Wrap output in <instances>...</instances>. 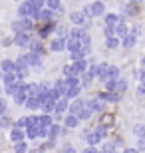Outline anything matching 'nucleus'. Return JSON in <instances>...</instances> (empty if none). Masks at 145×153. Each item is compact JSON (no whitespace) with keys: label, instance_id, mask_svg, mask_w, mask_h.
I'll use <instances>...</instances> for the list:
<instances>
[{"label":"nucleus","instance_id":"39","mask_svg":"<svg viewBox=\"0 0 145 153\" xmlns=\"http://www.w3.org/2000/svg\"><path fill=\"white\" fill-rule=\"evenodd\" d=\"M0 125H2V129H4V127L12 129V127H14V121H12L10 115H2V117H0Z\"/></svg>","mask_w":145,"mask_h":153},{"label":"nucleus","instance_id":"41","mask_svg":"<svg viewBox=\"0 0 145 153\" xmlns=\"http://www.w3.org/2000/svg\"><path fill=\"white\" fill-rule=\"evenodd\" d=\"M28 143L26 141H20V143H14V153H28Z\"/></svg>","mask_w":145,"mask_h":153},{"label":"nucleus","instance_id":"14","mask_svg":"<svg viewBox=\"0 0 145 153\" xmlns=\"http://www.w3.org/2000/svg\"><path fill=\"white\" fill-rule=\"evenodd\" d=\"M8 137H10L12 143L26 141V129H22V127H12V129L8 131Z\"/></svg>","mask_w":145,"mask_h":153},{"label":"nucleus","instance_id":"20","mask_svg":"<svg viewBox=\"0 0 145 153\" xmlns=\"http://www.w3.org/2000/svg\"><path fill=\"white\" fill-rule=\"evenodd\" d=\"M24 58H26V62H28L30 68H40V66H42V56L34 54V52H24Z\"/></svg>","mask_w":145,"mask_h":153},{"label":"nucleus","instance_id":"55","mask_svg":"<svg viewBox=\"0 0 145 153\" xmlns=\"http://www.w3.org/2000/svg\"><path fill=\"white\" fill-rule=\"evenodd\" d=\"M82 153H100V149H97V147H89V145H88Z\"/></svg>","mask_w":145,"mask_h":153},{"label":"nucleus","instance_id":"46","mask_svg":"<svg viewBox=\"0 0 145 153\" xmlns=\"http://www.w3.org/2000/svg\"><path fill=\"white\" fill-rule=\"evenodd\" d=\"M26 2H30V4H32L36 10H42V8H46V0H26Z\"/></svg>","mask_w":145,"mask_h":153},{"label":"nucleus","instance_id":"6","mask_svg":"<svg viewBox=\"0 0 145 153\" xmlns=\"http://www.w3.org/2000/svg\"><path fill=\"white\" fill-rule=\"evenodd\" d=\"M26 84H28V82H20V88H18V91L12 96V102H14V105H26V102H28Z\"/></svg>","mask_w":145,"mask_h":153},{"label":"nucleus","instance_id":"36","mask_svg":"<svg viewBox=\"0 0 145 153\" xmlns=\"http://www.w3.org/2000/svg\"><path fill=\"white\" fill-rule=\"evenodd\" d=\"M106 46L109 50H115L117 46H121V38H117V36H112V38H106Z\"/></svg>","mask_w":145,"mask_h":153},{"label":"nucleus","instance_id":"32","mask_svg":"<svg viewBox=\"0 0 145 153\" xmlns=\"http://www.w3.org/2000/svg\"><path fill=\"white\" fill-rule=\"evenodd\" d=\"M46 8H50L52 12H64L62 0H46Z\"/></svg>","mask_w":145,"mask_h":153},{"label":"nucleus","instance_id":"31","mask_svg":"<svg viewBox=\"0 0 145 153\" xmlns=\"http://www.w3.org/2000/svg\"><path fill=\"white\" fill-rule=\"evenodd\" d=\"M94 129H95V133H97V135L101 137V141H106L107 135H109V127H106V125H101V123L94 125Z\"/></svg>","mask_w":145,"mask_h":153},{"label":"nucleus","instance_id":"24","mask_svg":"<svg viewBox=\"0 0 145 153\" xmlns=\"http://www.w3.org/2000/svg\"><path fill=\"white\" fill-rule=\"evenodd\" d=\"M54 90L60 94L62 97H66V94H68V85H66V79L64 78H60V79H56L54 82Z\"/></svg>","mask_w":145,"mask_h":153},{"label":"nucleus","instance_id":"40","mask_svg":"<svg viewBox=\"0 0 145 153\" xmlns=\"http://www.w3.org/2000/svg\"><path fill=\"white\" fill-rule=\"evenodd\" d=\"M82 34H84V28H80V26H74V28L70 30V38L72 40H80Z\"/></svg>","mask_w":145,"mask_h":153},{"label":"nucleus","instance_id":"49","mask_svg":"<svg viewBox=\"0 0 145 153\" xmlns=\"http://www.w3.org/2000/svg\"><path fill=\"white\" fill-rule=\"evenodd\" d=\"M103 34H106V38L115 36V26H103Z\"/></svg>","mask_w":145,"mask_h":153},{"label":"nucleus","instance_id":"22","mask_svg":"<svg viewBox=\"0 0 145 153\" xmlns=\"http://www.w3.org/2000/svg\"><path fill=\"white\" fill-rule=\"evenodd\" d=\"M88 66L89 64L86 60H78V62H72V68H74V76H84L88 72Z\"/></svg>","mask_w":145,"mask_h":153},{"label":"nucleus","instance_id":"57","mask_svg":"<svg viewBox=\"0 0 145 153\" xmlns=\"http://www.w3.org/2000/svg\"><path fill=\"white\" fill-rule=\"evenodd\" d=\"M127 2H131V4H139V6H141V2H143V0H127Z\"/></svg>","mask_w":145,"mask_h":153},{"label":"nucleus","instance_id":"25","mask_svg":"<svg viewBox=\"0 0 145 153\" xmlns=\"http://www.w3.org/2000/svg\"><path fill=\"white\" fill-rule=\"evenodd\" d=\"M106 26H117V24L121 22V14H113V12H109V14H106Z\"/></svg>","mask_w":145,"mask_h":153},{"label":"nucleus","instance_id":"11","mask_svg":"<svg viewBox=\"0 0 145 153\" xmlns=\"http://www.w3.org/2000/svg\"><path fill=\"white\" fill-rule=\"evenodd\" d=\"M68 48V40L66 38H52L50 42H48V50L50 52H64Z\"/></svg>","mask_w":145,"mask_h":153},{"label":"nucleus","instance_id":"45","mask_svg":"<svg viewBox=\"0 0 145 153\" xmlns=\"http://www.w3.org/2000/svg\"><path fill=\"white\" fill-rule=\"evenodd\" d=\"M74 76V68H72V64H66L64 68H62V78H72Z\"/></svg>","mask_w":145,"mask_h":153},{"label":"nucleus","instance_id":"51","mask_svg":"<svg viewBox=\"0 0 145 153\" xmlns=\"http://www.w3.org/2000/svg\"><path fill=\"white\" fill-rule=\"evenodd\" d=\"M6 111H8V105H6V100H2V97H0V117H2V115H6Z\"/></svg>","mask_w":145,"mask_h":153},{"label":"nucleus","instance_id":"43","mask_svg":"<svg viewBox=\"0 0 145 153\" xmlns=\"http://www.w3.org/2000/svg\"><path fill=\"white\" fill-rule=\"evenodd\" d=\"M117 88V79H107V82H103V90L106 91H115Z\"/></svg>","mask_w":145,"mask_h":153},{"label":"nucleus","instance_id":"9","mask_svg":"<svg viewBox=\"0 0 145 153\" xmlns=\"http://www.w3.org/2000/svg\"><path fill=\"white\" fill-rule=\"evenodd\" d=\"M86 139V141H88V145L89 147H97V145H100L101 143V137L97 135V133H95V129L94 127H89V129H86L84 131V135H82Z\"/></svg>","mask_w":145,"mask_h":153},{"label":"nucleus","instance_id":"10","mask_svg":"<svg viewBox=\"0 0 145 153\" xmlns=\"http://www.w3.org/2000/svg\"><path fill=\"white\" fill-rule=\"evenodd\" d=\"M86 103H88V108L91 109V114H103L107 108V103H103L101 100H97V97H91V100H86Z\"/></svg>","mask_w":145,"mask_h":153},{"label":"nucleus","instance_id":"52","mask_svg":"<svg viewBox=\"0 0 145 153\" xmlns=\"http://www.w3.org/2000/svg\"><path fill=\"white\" fill-rule=\"evenodd\" d=\"M135 147L139 149V151H145V137H139V139H137V145H135Z\"/></svg>","mask_w":145,"mask_h":153},{"label":"nucleus","instance_id":"29","mask_svg":"<svg viewBox=\"0 0 145 153\" xmlns=\"http://www.w3.org/2000/svg\"><path fill=\"white\" fill-rule=\"evenodd\" d=\"M38 137H40V127L38 125H30V127H26V139L34 141V139H38Z\"/></svg>","mask_w":145,"mask_h":153},{"label":"nucleus","instance_id":"23","mask_svg":"<svg viewBox=\"0 0 145 153\" xmlns=\"http://www.w3.org/2000/svg\"><path fill=\"white\" fill-rule=\"evenodd\" d=\"M139 8H141L139 4H131V2H127V6L123 8V14H121V16L125 18V20H127V18H131V16H137V14H139Z\"/></svg>","mask_w":145,"mask_h":153},{"label":"nucleus","instance_id":"56","mask_svg":"<svg viewBox=\"0 0 145 153\" xmlns=\"http://www.w3.org/2000/svg\"><path fill=\"white\" fill-rule=\"evenodd\" d=\"M137 78H139V84H143V85H145V70H141L139 74H137Z\"/></svg>","mask_w":145,"mask_h":153},{"label":"nucleus","instance_id":"44","mask_svg":"<svg viewBox=\"0 0 145 153\" xmlns=\"http://www.w3.org/2000/svg\"><path fill=\"white\" fill-rule=\"evenodd\" d=\"M56 34H58V38H70V30L68 28H64V26H60V24H58V28H56Z\"/></svg>","mask_w":145,"mask_h":153},{"label":"nucleus","instance_id":"30","mask_svg":"<svg viewBox=\"0 0 145 153\" xmlns=\"http://www.w3.org/2000/svg\"><path fill=\"white\" fill-rule=\"evenodd\" d=\"M26 108L30 111H38L42 108V102H40V97H28V102H26Z\"/></svg>","mask_w":145,"mask_h":153},{"label":"nucleus","instance_id":"2","mask_svg":"<svg viewBox=\"0 0 145 153\" xmlns=\"http://www.w3.org/2000/svg\"><path fill=\"white\" fill-rule=\"evenodd\" d=\"M34 28H36V22L32 18H18L16 22H12V32L14 34H18V32H30L32 34Z\"/></svg>","mask_w":145,"mask_h":153},{"label":"nucleus","instance_id":"27","mask_svg":"<svg viewBox=\"0 0 145 153\" xmlns=\"http://www.w3.org/2000/svg\"><path fill=\"white\" fill-rule=\"evenodd\" d=\"M82 48H84V46H82V42H80V40H72V38H68V48H66V50L70 52V54H76V52H80Z\"/></svg>","mask_w":145,"mask_h":153},{"label":"nucleus","instance_id":"18","mask_svg":"<svg viewBox=\"0 0 145 153\" xmlns=\"http://www.w3.org/2000/svg\"><path fill=\"white\" fill-rule=\"evenodd\" d=\"M80 123H82V121L78 119V115H74V114H66V115H64V119H62V125L68 127V129H76Z\"/></svg>","mask_w":145,"mask_h":153},{"label":"nucleus","instance_id":"28","mask_svg":"<svg viewBox=\"0 0 145 153\" xmlns=\"http://www.w3.org/2000/svg\"><path fill=\"white\" fill-rule=\"evenodd\" d=\"M119 78H121V72H119V68L109 64V68H107V74H106V82H107V79H119Z\"/></svg>","mask_w":145,"mask_h":153},{"label":"nucleus","instance_id":"13","mask_svg":"<svg viewBox=\"0 0 145 153\" xmlns=\"http://www.w3.org/2000/svg\"><path fill=\"white\" fill-rule=\"evenodd\" d=\"M28 52H34V54H38V56L44 58L46 56V44H44V40H40V38L32 40L30 46H28Z\"/></svg>","mask_w":145,"mask_h":153},{"label":"nucleus","instance_id":"54","mask_svg":"<svg viewBox=\"0 0 145 153\" xmlns=\"http://www.w3.org/2000/svg\"><path fill=\"white\" fill-rule=\"evenodd\" d=\"M121 153H141V151H139L137 147H125V149H123Z\"/></svg>","mask_w":145,"mask_h":153},{"label":"nucleus","instance_id":"38","mask_svg":"<svg viewBox=\"0 0 145 153\" xmlns=\"http://www.w3.org/2000/svg\"><path fill=\"white\" fill-rule=\"evenodd\" d=\"M131 131H133V135L139 139V137H145V125L143 123H135L133 127H131Z\"/></svg>","mask_w":145,"mask_h":153},{"label":"nucleus","instance_id":"4","mask_svg":"<svg viewBox=\"0 0 145 153\" xmlns=\"http://www.w3.org/2000/svg\"><path fill=\"white\" fill-rule=\"evenodd\" d=\"M58 28V22H48V24H36V30H38V38L40 40H48Z\"/></svg>","mask_w":145,"mask_h":153},{"label":"nucleus","instance_id":"34","mask_svg":"<svg viewBox=\"0 0 145 153\" xmlns=\"http://www.w3.org/2000/svg\"><path fill=\"white\" fill-rule=\"evenodd\" d=\"M86 76H89L91 79H95L97 76H100V64H89V66H88V72H86Z\"/></svg>","mask_w":145,"mask_h":153},{"label":"nucleus","instance_id":"12","mask_svg":"<svg viewBox=\"0 0 145 153\" xmlns=\"http://www.w3.org/2000/svg\"><path fill=\"white\" fill-rule=\"evenodd\" d=\"M36 12H38V10H36V8H34L30 2H26V0H24L22 4L18 6V16H20V18H32Z\"/></svg>","mask_w":145,"mask_h":153},{"label":"nucleus","instance_id":"37","mask_svg":"<svg viewBox=\"0 0 145 153\" xmlns=\"http://www.w3.org/2000/svg\"><path fill=\"white\" fill-rule=\"evenodd\" d=\"M91 115H94V114H91V109H89L88 103H86V108L78 114V119H80V121H88V119H91Z\"/></svg>","mask_w":145,"mask_h":153},{"label":"nucleus","instance_id":"58","mask_svg":"<svg viewBox=\"0 0 145 153\" xmlns=\"http://www.w3.org/2000/svg\"><path fill=\"white\" fill-rule=\"evenodd\" d=\"M28 153H40V149H36V151H28Z\"/></svg>","mask_w":145,"mask_h":153},{"label":"nucleus","instance_id":"8","mask_svg":"<svg viewBox=\"0 0 145 153\" xmlns=\"http://www.w3.org/2000/svg\"><path fill=\"white\" fill-rule=\"evenodd\" d=\"M32 40L34 38H32L30 32H18V34H14V46H18V48H28Z\"/></svg>","mask_w":145,"mask_h":153},{"label":"nucleus","instance_id":"48","mask_svg":"<svg viewBox=\"0 0 145 153\" xmlns=\"http://www.w3.org/2000/svg\"><path fill=\"white\" fill-rule=\"evenodd\" d=\"M80 79H82V88H84V90H86V88H89V85H91V82H94V79H91V78H89V76H80Z\"/></svg>","mask_w":145,"mask_h":153},{"label":"nucleus","instance_id":"3","mask_svg":"<svg viewBox=\"0 0 145 153\" xmlns=\"http://www.w3.org/2000/svg\"><path fill=\"white\" fill-rule=\"evenodd\" d=\"M70 20H72V24H76V26H80V28L88 30L89 26H91V18H88L84 14V10H76L70 14Z\"/></svg>","mask_w":145,"mask_h":153},{"label":"nucleus","instance_id":"53","mask_svg":"<svg viewBox=\"0 0 145 153\" xmlns=\"http://www.w3.org/2000/svg\"><path fill=\"white\" fill-rule=\"evenodd\" d=\"M137 96H139V97H143V96H145V85H143V84L137 85Z\"/></svg>","mask_w":145,"mask_h":153},{"label":"nucleus","instance_id":"21","mask_svg":"<svg viewBox=\"0 0 145 153\" xmlns=\"http://www.w3.org/2000/svg\"><path fill=\"white\" fill-rule=\"evenodd\" d=\"M62 131H64V125L60 123V121H56V123L52 125L50 129H48V139H54V141H58L62 135Z\"/></svg>","mask_w":145,"mask_h":153},{"label":"nucleus","instance_id":"1","mask_svg":"<svg viewBox=\"0 0 145 153\" xmlns=\"http://www.w3.org/2000/svg\"><path fill=\"white\" fill-rule=\"evenodd\" d=\"M84 14L88 18H91V20L97 18V16H106V4H103L101 0H94L91 4H88L84 8Z\"/></svg>","mask_w":145,"mask_h":153},{"label":"nucleus","instance_id":"16","mask_svg":"<svg viewBox=\"0 0 145 153\" xmlns=\"http://www.w3.org/2000/svg\"><path fill=\"white\" fill-rule=\"evenodd\" d=\"M54 109H56V100H52L50 96L42 97V108H40V111H42V114L54 115Z\"/></svg>","mask_w":145,"mask_h":153},{"label":"nucleus","instance_id":"50","mask_svg":"<svg viewBox=\"0 0 145 153\" xmlns=\"http://www.w3.org/2000/svg\"><path fill=\"white\" fill-rule=\"evenodd\" d=\"M62 153H78V149L70 145V143H64V147H62Z\"/></svg>","mask_w":145,"mask_h":153},{"label":"nucleus","instance_id":"42","mask_svg":"<svg viewBox=\"0 0 145 153\" xmlns=\"http://www.w3.org/2000/svg\"><path fill=\"white\" fill-rule=\"evenodd\" d=\"M80 42H82V46H84V48H89V46H91V36L88 34V30H84V34H82Z\"/></svg>","mask_w":145,"mask_h":153},{"label":"nucleus","instance_id":"19","mask_svg":"<svg viewBox=\"0 0 145 153\" xmlns=\"http://www.w3.org/2000/svg\"><path fill=\"white\" fill-rule=\"evenodd\" d=\"M129 32H131V28H129L127 20H125V18L121 16V22H119V24L115 26V36H117V38H121V40H123L125 36L129 34Z\"/></svg>","mask_w":145,"mask_h":153},{"label":"nucleus","instance_id":"47","mask_svg":"<svg viewBox=\"0 0 145 153\" xmlns=\"http://www.w3.org/2000/svg\"><path fill=\"white\" fill-rule=\"evenodd\" d=\"M112 123H113V115H107L106 111H103V117H101V125H106V127H109Z\"/></svg>","mask_w":145,"mask_h":153},{"label":"nucleus","instance_id":"33","mask_svg":"<svg viewBox=\"0 0 145 153\" xmlns=\"http://www.w3.org/2000/svg\"><path fill=\"white\" fill-rule=\"evenodd\" d=\"M18 82H20V79L16 78V74H4L2 76V85H14V84H18Z\"/></svg>","mask_w":145,"mask_h":153},{"label":"nucleus","instance_id":"17","mask_svg":"<svg viewBox=\"0 0 145 153\" xmlns=\"http://www.w3.org/2000/svg\"><path fill=\"white\" fill-rule=\"evenodd\" d=\"M84 108H86V100H84L82 96H80V97H76V100H72V102H70V111H68V114L78 115Z\"/></svg>","mask_w":145,"mask_h":153},{"label":"nucleus","instance_id":"35","mask_svg":"<svg viewBox=\"0 0 145 153\" xmlns=\"http://www.w3.org/2000/svg\"><path fill=\"white\" fill-rule=\"evenodd\" d=\"M115 91L119 94V96H125V91H127V79H125V78H119V79H117Z\"/></svg>","mask_w":145,"mask_h":153},{"label":"nucleus","instance_id":"15","mask_svg":"<svg viewBox=\"0 0 145 153\" xmlns=\"http://www.w3.org/2000/svg\"><path fill=\"white\" fill-rule=\"evenodd\" d=\"M14 70H16V62L14 60H10V58L2 60L0 62V79H2L4 74H14Z\"/></svg>","mask_w":145,"mask_h":153},{"label":"nucleus","instance_id":"5","mask_svg":"<svg viewBox=\"0 0 145 153\" xmlns=\"http://www.w3.org/2000/svg\"><path fill=\"white\" fill-rule=\"evenodd\" d=\"M70 111V100L68 97H62L56 102V109H54V119H64V115Z\"/></svg>","mask_w":145,"mask_h":153},{"label":"nucleus","instance_id":"59","mask_svg":"<svg viewBox=\"0 0 145 153\" xmlns=\"http://www.w3.org/2000/svg\"><path fill=\"white\" fill-rule=\"evenodd\" d=\"M0 131H2V125H0Z\"/></svg>","mask_w":145,"mask_h":153},{"label":"nucleus","instance_id":"7","mask_svg":"<svg viewBox=\"0 0 145 153\" xmlns=\"http://www.w3.org/2000/svg\"><path fill=\"white\" fill-rule=\"evenodd\" d=\"M95 97H97V100H101L103 103H119L123 96H119L117 91H106V90H103V91H97V94H95Z\"/></svg>","mask_w":145,"mask_h":153},{"label":"nucleus","instance_id":"26","mask_svg":"<svg viewBox=\"0 0 145 153\" xmlns=\"http://www.w3.org/2000/svg\"><path fill=\"white\" fill-rule=\"evenodd\" d=\"M135 42H137V36L129 32V34L125 36L123 40H121V48H125V50H129V48H133V46H135Z\"/></svg>","mask_w":145,"mask_h":153}]
</instances>
